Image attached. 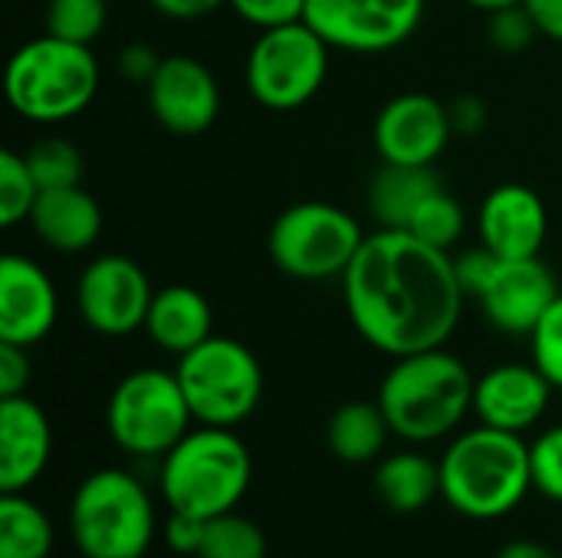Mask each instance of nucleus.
Wrapping results in <instances>:
<instances>
[{"mask_svg": "<svg viewBox=\"0 0 562 558\" xmlns=\"http://www.w3.org/2000/svg\"><path fill=\"white\" fill-rule=\"evenodd\" d=\"M194 558H267V536L247 516L224 513L207 520L204 539Z\"/></svg>", "mask_w": 562, "mask_h": 558, "instance_id": "27", "label": "nucleus"}, {"mask_svg": "<svg viewBox=\"0 0 562 558\" xmlns=\"http://www.w3.org/2000/svg\"><path fill=\"white\" fill-rule=\"evenodd\" d=\"M30 227L49 250L82 253L102 234V207L79 184L40 191L33 214H30Z\"/></svg>", "mask_w": 562, "mask_h": 558, "instance_id": "20", "label": "nucleus"}, {"mask_svg": "<svg viewBox=\"0 0 562 558\" xmlns=\"http://www.w3.org/2000/svg\"><path fill=\"white\" fill-rule=\"evenodd\" d=\"M560 296V283L553 270L540 257L527 260H497L494 273L474 296L484 319L507 335H530L553 299Z\"/></svg>", "mask_w": 562, "mask_h": 558, "instance_id": "15", "label": "nucleus"}, {"mask_svg": "<svg viewBox=\"0 0 562 558\" xmlns=\"http://www.w3.org/2000/svg\"><path fill=\"white\" fill-rule=\"evenodd\" d=\"M151 296L155 289L148 273L125 253L95 257L76 280L79 319L105 339H122L145 329Z\"/></svg>", "mask_w": 562, "mask_h": 558, "instance_id": "12", "label": "nucleus"}, {"mask_svg": "<svg viewBox=\"0 0 562 558\" xmlns=\"http://www.w3.org/2000/svg\"><path fill=\"white\" fill-rule=\"evenodd\" d=\"M474 375L445 345L402 355L379 385V405L392 434L408 444H435L474 411Z\"/></svg>", "mask_w": 562, "mask_h": 558, "instance_id": "2", "label": "nucleus"}, {"mask_svg": "<svg viewBox=\"0 0 562 558\" xmlns=\"http://www.w3.org/2000/svg\"><path fill=\"white\" fill-rule=\"evenodd\" d=\"M524 7L533 16L540 36L562 43V0H524Z\"/></svg>", "mask_w": 562, "mask_h": 558, "instance_id": "41", "label": "nucleus"}, {"mask_svg": "<svg viewBox=\"0 0 562 558\" xmlns=\"http://www.w3.org/2000/svg\"><path fill=\"white\" fill-rule=\"evenodd\" d=\"M329 49L333 46L306 20L260 30L244 66L247 92L270 112L306 105L326 82Z\"/></svg>", "mask_w": 562, "mask_h": 558, "instance_id": "10", "label": "nucleus"}, {"mask_svg": "<svg viewBox=\"0 0 562 558\" xmlns=\"http://www.w3.org/2000/svg\"><path fill=\"white\" fill-rule=\"evenodd\" d=\"M227 7L257 30L296 23L306 13V0H227Z\"/></svg>", "mask_w": 562, "mask_h": 558, "instance_id": "34", "label": "nucleus"}, {"mask_svg": "<svg viewBox=\"0 0 562 558\" xmlns=\"http://www.w3.org/2000/svg\"><path fill=\"white\" fill-rule=\"evenodd\" d=\"M161 53L148 43H128L119 49V76L125 82H138V86H148L161 66Z\"/></svg>", "mask_w": 562, "mask_h": 558, "instance_id": "36", "label": "nucleus"}, {"mask_svg": "<svg viewBox=\"0 0 562 558\" xmlns=\"http://www.w3.org/2000/svg\"><path fill=\"white\" fill-rule=\"evenodd\" d=\"M366 243L362 224L326 201H303L286 207L267 237L273 266L303 283L342 280Z\"/></svg>", "mask_w": 562, "mask_h": 558, "instance_id": "7", "label": "nucleus"}, {"mask_svg": "<svg viewBox=\"0 0 562 558\" xmlns=\"http://www.w3.org/2000/svg\"><path fill=\"white\" fill-rule=\"evenodd\" d=\"M99 92V62L86 43L43 33L16 46L3 69L7 105L33 125H59L82 115Z\"/></svg>", "mask_w": 562, "mask_h": 558, "instance_id": "4", "label": "nucleus"}, {"mask_svg": "<svg viewBox=\"0 0 562 558\" xmlns=\"http://www.w3.org/2000/svg\"><path fill=\"white\" fill-rule=\"evenodd\" d=\"M454 128L448 105L428 92H402L375 115L372 141L385 164H435Z\"/></svg>", "mask_w": 562, "mask_h": 558, "instance_id": "14", "label": "nucleus"}, {"mask_svg": "<svg viewBox=\"0 0 562 558\" xmlns=\"http://www.w3.org/2000/svg\"><path fill=\"white\" fill-rule=\"evenodd\" d=\"M26 164L40 184V191H53V187H72L82 181V151L69 141V138H40L30 151H26Z\"/></svg>", "mask_w": 562, "mask_h": 558, "instance_id": "30", "label": "nucleus"}, {"mask_svg": "<svg viewBox=\"0 0 562 558\" xmlns=\"http://www.w3.org/2000/svg\"><path fill=\"white\" fill-rule=\"evenodd\" d=\"M464 227H468V214L461 207V201L454 194L445 191V184L438 191H431L418 210L412 214L405 234L431 243V247H441V250H451L461 237H464Z\"/></svg>", "mask_w": 562, "mask_h": 558, "instance_id": "26", "label": "nucleus"}, {"mask_svg": "<svg viewBox=\"0 0 562 558\" xmlns=\"http://www.w3.org/2000/svg\"><path fill=\"white\" fill-rule=\"evenodd\" d=\"M204 526H207V520L171 513L165 520V543H168V549L178 553V556H198L201 539H204Z\"/></svg>", "mask_w": 562, "mask_h": 558, "instance_id": "38", "label": "nucleus"}, {"mask_svg": "<svg viewBox=\"0 0 562 558\" xmlns=\"http://www.w3.org/2000/svg\"><path fill=\"white\" fill-rule=\"evenodd\" d=\"M392 437V424L379 401H346L326 424V444L342 464H372L382 457Z\"/></svg>", "mask_w": 562, "mask_h": 558, "instance_id": "23", "label": "nucleus"}, {"mask_svg": "<svg viewBox=\"0 0 562 558\" xmlns=\"http://www.w3.org/2000/svg\"><path fill=\"white\" fill-rule=\"evenodd\" d=\"M497 253H491L484 243L477 247V250H464L458 260H454V270H458V283H461V289H464V296H477L481 293V286L487 283V276L494 273V266H497Z\"/></svg>", "mask_w": 562, "mask_h": 558, "instance_id": "37", "label": "nucleus"}, {"mask_svg": "<svg viewBox=\"0 0 562 558\" xmlns=\"http://www.w3.org/2000/svg\"><path fill=\"white\" fill-rule=\"evenodd\" d=\"M194 424L175 372L135 368L109 395L105 428L128 457H165Z\"/></svg>", "mask_w": 562, "mask_h": 558, "instance_id": "9", "label": "nucleus"}, {"mask_svg": "<svg viewBox=\"0 0 562 558\" xmlns=\"http://www.w3.org/2000/svg\"><path fill=\"white\" fill-rule=\"evenodd\" d=\"M533 365L553 382V388L562 391V293L540 319V326L530 332Z\"/></svg>", "mask_w": 562, "mask_h": 558, "instance_id": "32", "label": "nucleus"}, {"mask_svg": "<svg viewBox=\"0 0 562 558\" xmlns=\"http://www.w3.org/2000/svg\"><path fill=\"white\" fill-rule=\"evenodd\" d=\"M375 493L395 513H418L441 497V467L415 451L389 454L375 470Z\"/></svg>", "mask_w": 562, "mask_h": 558, "instance_id": "24", "label": "nucleus"}, {"mask_svg": "<svg viewBox=\"0 0 562 558\" xmlns=\"http://www.w3.org/2000/svg\"><path fill=\"white\" fill-rule=\"evenodd\" d=\"M69 536L86 558H142L155 539V506L128 470L89 474L69 503Z\"/></svg>", "mask_w": 562, "mask_h": 558, "instance_id": "6", "label": "nucleus"}, {"mask_svg": "<svg viewBox=\"0 0 562 558\" xmlns=\"http://www.w3.org/2000/svg\"><path fill=\"white\" fill-rule=\"evenodd\" d=\"M464 299L451 253L405 230L369 234L342 276L356 332L389 358L448 345Z\"/></svg>", "mask_w": 562, "mask_h": 558, "instance_id": "1", "label": "nucleus"}, {"mask_svg": "<svg viewBox=\"0 0 562 558\" xmlns=\"http://www.w3.org/2000/svg\"><path fill=\"white\" fill-rule=\"evenodd\" d=\"M53 454L46 411L26 395L0 398V493L30 490Z\"/></svg>", "mask_w": 562, "mask_h": 558, "instance_id": "19", "label": "nucleus"}, {"mask_svg": "<svg viewBox=\"0 0 562 558\" xmlns=\"http://www.w3.org/2000/svg\"><path fill=\"white\" fill-rule=\"evenodd\" d=\"M59 316V293L53 276L23 253L0 257V342L36 345Z\"/></svg>", "mask_w": 562, "mask_h": 558, "instance_id": "16", "label": "nucleus"}, {"mask_svg": "<svg viewBox=\"0 0 562 558\" xmlns=\"http://www.w3.org/2000/svg\"><path fill=\"white\" fill-rule=\"evenodd\" d=\"M533 36H540V30H537V23H533V16L527 13L524 3L497 10L487 20V39L501 53H520V49H527L533 43Z\"/></svg>", "mask_w": 562, "mask_h": 558, "instance_id": "33", "label": "nucleus"}, {"mask_svg": "<svg viewBox=\"0 0 562 558\" xmlns=\"http://www.w3.org/2000/svg\"><path fill=\"white\" fill-rule=\"evenodd\" d=\"M530 474L533 490L553 503H562V424L543 431L530 444Z\"/></svg>", "mask_w": 562, "mask_h": 558, "instance_id": "31", "label": "nucleus"}, {"mask_svg": "<svg viewBox=\"0 0 562 558\" xmlns=\"http://www.w3.org/2000/svg\"><path fill=\"white\" fill-rule=\"evenodd\" d=\"M36 197H40V184L26 164V155L3 148L0 151V227L10 230L30 220Z\"/></svg>", "mask_w": 562, "mask_h": 558, "instance_id": "29", "label": "nucleus"}, {"mask_svg": "<svg viewBox=\"0 0 562 558\" xmlns=\"http://www.w3.org/2000/svg\"><path fill=\"white\" fill-rule=\"evenodd\" d=\"M303 20L346 53H385L415 36L425 0H306Z\"/></svg>", "mask_w": 562, "mask_h": 558, "instance_id": "11", "label": "nucleus"}, {"mask_svg": "<svg viewBox=\"0 0 562 558\" xmlns=\"http://www.w3.org/2000/svg\"><path fill=\"white\" fill-rule=\"evenodd\" d=\"M477 234L481 243L501 260L540 257L550 234L547 204L527 184H501L484 197L477 210Z\"/></svg>", "mask_w": 562, "mask_h": 558, "instance_id": "18", "label": "nucleus"}, {"mask_svg": "<svg viewBox=\"0 0 562 558\" xmlns=\"http://www.w3.org/2000/svg\"><path fill=\"white\" fill-rule=\"evenodd\" d=\"M53 523L23 493H0V558H49Z\"/></svg>", "mask_w": 562, "mask_h": 558, "instance_id": "25", "label": "nucleus"}, {"mask_svg": "<svg viewBox=\"0 0 562 558\" xmlns=\"http://www.w3.org/2000/svg\"><path fill=\"white\" fill-rule=\"evenodd\" d=\"M438 467L441 497L448 506L481 523L514 513L533 490L530 444L524 434L497 431L487 424L458 434Z\"/></svg>", "mask_w": 562, "mask_h": 558, "instance_id": "3", "label": "nucleus"}, {"mask_svg": "<svg viewBox=\"0 0 562 558\" xmlns=\"http://www.w3.org/2000/svg\"><path fill=\"white\" fill-rule=\"evenodd\" d=\"M441 187V178L431 164H385L375 171L369 184V210L379 227L405 230L418 204Z\"/></svg>", "mask_w": 562, "mask_h": 558, "instance_id": "22", "label": "nucleus"}, {"mask_svg": "<svg viewBox=\"0 0 562 558\" xmlns=\"http://www.w3.org/2000/svg\"><path fill=\"white\" fill-rule=\"evenodd\" d=\"M448 118H451L454 135L474 138V135H481L487 128V105L477 95H458V99L448 102Z\"/></svg>", "mask_w": 562, "mask_h": 558, "instance_id": "39", "label": "nucleus"}, {"mask_svg": "<svg viewBox=\"0 0 562 558\" xmlns=\"http://www.w3.org/2000/svg\"><path fill=\"white\" fill-rule=\"evenodd\" d=\"M145 95L155 122L178 138H194L207 132L221 112L217 76L188 53L165 56L155 79L145 86Z\"/></svg>", "mask_w": 562, "mask_h": 558, "instance_id": "13", "label": "nucleus"}, {"mask_svg": "<svg viewBox=\"0 0 562 558\" xmlns=\"http://www.w3.org/2000/svg\"><path fill=\"white\" fill-rule=\"evenodd\" d=\"M464 3L491 16V13H497V10H507V7H517V3H524V0H464Z\"/></svg>", "mask_w": 562, "mask_h": 558, "instance_id": "43", "label": "nucleus"}, {"mask_svg": "<svg viewBox=\"0 0 562 558\" xmlns=\"http://www.w3.org/2000/svg\"><path fill=\"white\" fill-rule=\"evenodd\" d=\"M145 335L158 349L171 355H184L214 335V309L207 296L198 293L194 286L175 283V286L155 289L148 316H145Z\"/></svg>", "mask_w": 562, "mask_h": 558, "instance_id": "21", "label": "nucleus"}, {"mask_svg": "<svg viewBox=\"0 0 562 558\" xmlns=\"http://www.w3.org/2000/svg\"><path fill=\"white\" fill-rule=\"evenodd\" d=\"M161 16L168 20H201L214 10H221L227 0H148Z\"/></svg>", "mask_w": 562, "mask_h": 558, "instance_id": "40", "label": "nucleus"}, {"mask_svg": "<svg viewBox=\"0 0 562 558\" xmlns=\"http://www.w3.org/2000/svg\"><path fill=\"white\" fill-rule=\"evenodd\" d=\"M553 391V382L533 362L494 365L474 382V414L487 428L527 434L547 414Z\"/></svg>", "mask_w": 562, "mask_h": 558, "instance_id": "17", "label": "nucleus"}, {"mask_svg": "<svg viewBox=\"0 0 562 558\" xmlns=\"http://www.w3.org/2000/svg\"><path fill=\"white\" fill-rule=\"evenodd\" d=\"M175 375L194 421L207 428L244 424L263 398V368L257 355L227 335H211L198 349L178 355Z\"/></svg>", "mask_w": 562, "mask_h": 558, "instance_id": "8", "label": "nucleus"}, {"mask_svg": "<svg viewBox=\"0 0 562 558\" xmlns=\"http://www.w3.org/2000/svg\"><path fill=\"white\" fill-rule=\"evenodd\" d=\"M560 556H562V553H560Z\"/></svg>", "mask_w": 562, "mask_h": 558, "instance_id": "44", "label": "nucleus"}, {"mask_svg": "<svg viewBox=\"0 0 562 558\" xmlns=\"http://www.w3.org/2000/svg\"><path fill=\"white\" fill-rule=\"evenodd\" d=\"M109 23V0H46V33L69 43H92Z\"/></svg>", "mask_w": 562, "mask_h": 558, "instance_id": "28", "label": "nucleus"}, {"mask_svg": "<svg viewBox=\"0 0 562 558\" xmlns=\"http://www.w3.org/2000/svg\"><path fill=\"white\" fill-rule=\"evenodd\" d=\"M494 558H562L560 553H553V549H547L543 543H537V539H517V543H507L501 553Z\"/></svg>", "mask_w": 562, "mask_h": 558, "instance_id": "42", "label": "nucleus"}, {"mask_svg": "<svg viewBox=\"0 0 562 558\" xmlns=\"http://www.w3.org/2000/svg\"><path fill=\"white\" fill-rule=\"evenodd\" d=\"M33 365H30V349L0 342V398H16L26 395Z\"/></svg>", "mask_w": 562, "mask_h": 558, "instance_id": "35", "label": "nucleus"}, {"mask_svg": "<svg viewBox=\"0 0 562 558\" xmlns=\"http://www.w3.org/2000/svg\"><path fill=\"white\" fill-rule=\"evenodd\" d=\"M250 451L234 428L201 424L161 457L158 487L168 513L214 520L240 506L250 490Z\"/></svg>", "mask_w": 562, "mask_h": 558, "instance_id": "5", "label": "nucleus"}]
</instances>
